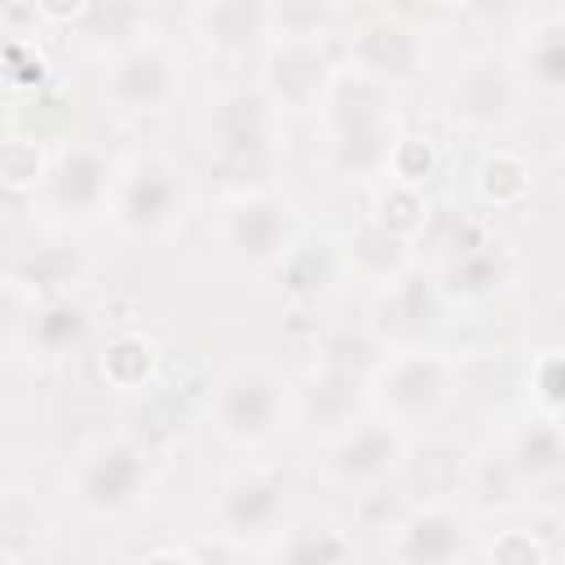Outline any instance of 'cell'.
Wrapping results in <instances>:
<instances>
[{
	"label": "cell",
	"mask_w": 565,
	"mask_h": 565,
	"mask_svg": "<svg viewBox=\"0 0 565 565\" xmlns=\"http://www.w3.org/2000/svg\"><path fill=\"white\" fill-rule=\"evenodd\" d=\"M225 243L247 265H274L291 247V207L269 190L238 194L225 207Z\"/></svg>",
	"instance_id": "obj_13"
},
{
	"label": "cell",
	"mask_w": 565,
	"mask_h": 565,
	"mask_svg": "<svg viewBox=\"0 0 565 565\" xmlns=\"http://www.w3.org/2000/svg\"><path fill=\"white\" fill-rule=\"evenodd\" d=\"M366 384L362 375H344V371H327V366H313V375L296 388V424L309 433V437H335L344 433L349 424H358L362 406H366Z\"/></svg>",
	"instance_id": "obj_15"
},
{
	"label": "cell",
	"mask_w": 565,
	"mask_h": 565,
	"mask_svg": "<svg viewBox=\"0 0 565 565\" xmlns=\"http://www.w3.org/2000/svg\"><path fill=\"white\" fill-rule=\"evenodd\" d=\"M331 79V53L322 40H274L260 62V93L274 110H313Z\"/></svg>",
	"instance_id": "obj_8"
},
{
	"label": "cell",
	"mask_w": 565,
	"mask_h": 565,
	"mask_svg": "<svg viewBox=\"0 0 565 565\" xmlns=\"http://www.w3.org/2000/svg\"><path fill=\"white\" fill-rule=\"evenodd\" d=\"M530 185H534V168L516 150H494L477 168V194L486 207H521L530 199Z\"/></svg>",
	"instance_id": "obj_24"
},
{
	"label": "cell",
	"mask_w": 565,
	"mask_h": 565,
	"mask_svg": "<svg viewBox=\"0 0 565 565\" xmlns=\"http://www.w3.org/2000/svg\"><path fill=\"white\" fill-rule=\"evenodd\" d=\"M530 388H534L543 415H561V402H565V393H561V349L539 353V362L530 366Z\"/></svg>",
	"instance_id": "obj_37"
},
{
	"label": "cell",
	"mask_w": 565,
	"mask_h": 565,
	"mask_svg": "<svg viewBox=\"0 0 565 565\" xmlns=\"http://www.w3.org/2000/svg\"><path fill=\"white\" fill-rule=\"evenodd\" d=\"M110 207L128 234H159L185 212V177L163 154H137L115 177Z\"/></svg>",
	"instance_id": "obj_3"
},
{
	"label": "cell",
	"mask_w": 565,
	"mask_h": 565,
	"mask_svg": "<svg viewBox=\"0 0 565 565\" xmlns=\"http://www.w3.org/2000/svg\"><path fill=\"white\" fill-rule=\"evenodd\" d=\"M84 335H88V309L79 300H71V296H53L31 322V344L40 353H49V358L71 353Z\"/></svg>",
	"instance_id": "obj_25"
},
{
	"label": "cell",
	"mask_w": 565,
	"mask_h": 565,
	"mask_svg": "<svg viewBox=\"0 0 565 565\" xmlns=\"http://www.w3.org/2000/svg\"><path fill=\"white\" fill-rule=\"evenodd\" d=\"M349 62L353 71L380 79V84H415L428 66V44L424 35L402 22V18H375L366 26H358V35L349 40Z\"/></svg>",
	"instance_id": "obj_11"
},
{
	"label": "cell",
	"mask_w": 565,
	"mask_h": 565,
	"mask_svg": "<svg viewBox=\"0 0 565 565\" xmlns=\"http://www.w3.org/2000/svg\"><path fill=\"white\" fill-rule=\"evenodd\" d=\"M274 556H282V561H353L358 547L331 521H300L296 530H287L278 539Z\"/></svg>",
	"instance_id": "obj_28"
},
{
	"label": "cell",
	"mask_w": 565,
	"mask_h": 565,
	"mask_svg": "<svg viewBox=\"0 0 565 565\" xmlns=\"http://www.w3.org/2000/svg\"><path fill=\"white\" fill-rule=\"evenodd\" d=\"M265 18L278 40H322L335 18V0H265Z\"/></svg>",
	"instance_id": "obj_30"
},
{
	"label": "cell",
	"mask_w": 565,
	"mask_h": 565,
	"mask_svg": "<svg viewBox=\"0 0 565 565\" xmlns=\"http://www.w3.org/2000/svg\"><path fill=\"white\" fill-rule=\"evenodd\" d=\"M366 388L393 424H419V419H433L450 402L455 371L441 353L419 344V349H397L393 358H384Z\"/></svg>",
	"instance_id": "obj_2"
},
{
	"label": "cell",
	"mask_w": 565,
	"mask_h": 565,
	"mask_svg": "<svg viewBox=\"0 0 565 565\" xmlns=\"http://www.w3.org/2000/svg\"><path fill=\"white\" fill-rule=\"evenodd\" d=\"M291 411L287 380L269 366H234L216 393V428L234 446L269 441Z\"/></svg>",
	"instance_id": "obj_4"
},
{
	"label": "cell",
	"mask_w": 565,
	"mask_h": 565,
	"mask_svg": "<svg viewBox=\"0 0 565 565\" xmlns=\"http://www.w3.org/2000/svg\"><path fill=\"white\" fill-rule=\"evenodd\" d=\"M322 115L331 128V163L344 177H375L397 141L393 88L362 71H331L322 93Z\"/></svg>",
	"instance_id": "obj_1"
},
{
	"label": "cell",
	"mask_w": 565,
	"mask_h": 565,
	"mask_svg": "<svg viewBox=\"0 0 565 565\" xmlns=\"http://www.w3.org/2000/svg\"><path fill=\"white\" fill-rule=\"evenodd\" d=\"M516 486H525V481L512 472L508 455H503V459H486V463H477V472H472V494H477L481 508H503V503H512Z\"/></svg>",
	"instance_id": "obj_36"
},
{
	"label": "cell",
	"mask_w": 565,
	"mask_h": 565,
	"mask_svg": "<svg viewBox=\"0 0 565 565\" xmlns=\"http://www.w3.org/2000/svg\"><path fill=\"white\" fill-rule=\"evenodd\" d=\"M150 486V463L137 441H102L84 455L75 472V499L93 516H115L132 508Z\"/></svg>",
	"instance_id": "obj_6"
},
{
	"label": "cell",
	"mask_w": 565,
	"mask_h": 565,
	"mask_svg": "<svg viewBox=\"0 0 565 565\" xmlns=\"http://www.w3.org/2000/svg\"><path fill=\"white\" fill-rule=\"evenodd\" d=\"M463 552H468V525L446 503H428L397 521V543H393L397 561L437 565V561H459Z\"/></svg>",
	"instance_id": "obj_17"
},
{
	"label": "cell",
	"mask_w": 565,
	"mask_h": 565,
	"mask_svg": "<svg viewBox=\"0 0 565 565\" xmlns=\"http://www.w3.org/2000/svg\"><path fill=\"white\" fill-rule=\"evenodd\" d=\"M207 146L230 168H252L274 150V106L252 84H230L207 102Z\"/></svg>",
	"instance_id": "obj_5"
},
{
	"label": "cell",
	"mask_w": 565,
	"mask_h": 565,
	"mask_svg": "<svg viewBox=\"0 0 565 565\" xmlns=\"http://www.w3.org/2000/svg\"><path fill=\"white\" fill-rule=\"evenodd\" d=\"M344 256H349V265L362 274V278H371V282H393L406 265H411V243L406 238H397V234H388L384 225H375L371 216L349 234V243H344Z\"/></svg>",
	"instance_id": "obj_21"
},
{
	"label": "cell",
	"mask_w": 565,
	"mask_h": 565,
	"mask_svg": "<svg viewBox=\"0 0 565 565\" xmlns=\"http://www.w3.org/2000/svg\"><path fill=\"white\" fill-rule=\"evenodd\" d=\"M384 358H388V344L371 327H335L318 340V366H327V371L371 380Z\"/></svg>",
	"instance_id": "obj_23"
},
{
	"label": "cell",
	"mask_w": 565,
	"mask_h": 565,
	"mask_svg": "<svg viewBox=\"0 0 565 565\" xmlns=\"http://www.w3.org/2000/svg\"><path fill=\"white\" fill-rule=\"evenodd\" d=\"M508 274H512L508 252L494 238H481V243L446 256L441 296H450V300H486L508 282Z\"/></svg>",
	"instance_id": "obj_18"
},
{
	"label": "cell",
	"mask_w": 565,
	"mask_h": 565,
	"mask_svg": "<svg viewBox=\"0 0 565 565\" xmlns=\"http://www.w3.org/2000/svg\"><path fill=\"white\" fill-rule=\"evenodd\" d=\"M97 366H102V380L115 393H141L154 380V371H159V349L141 331H124V335L106 340Z\"/></svg>",
	"instance_id": "obj_22"
},
{
	"label": "cell",
	"mask_w": 565,
	"mask_h": 565,
	"mask_svg": "<svg viewBox=\"0 0 565 565\" xmlns=\"http://www.w3.org/2000/svg\"><path fill=\"white\" fill-rule=\"evenodd\" d=\"M406 459V437L393 419H358L331 437L327 472L340 486H375Z\"/></svg>",
	"instance_id": "obj_12"
},
{
	"label": "cell",
	"mask_w": 565,
	"mask_h": 565,
	"mask_svg": "<svg viewBox=\"0 0 565 565\" xmlns=\"http://www.w3.org/2000/svg\"><path fill=\"white\" fill-rule=\"evenodd\" d=\"M486 556L499 561V565H547V561H552V547H547L543 534H534V525H530V530H499V534L490 539Z\"/></svg>",
	"instance_id": "obj_35"
},
{
	"label": "cell",
	"mask_w": 565,
	"mask_h": 565,
	"mask_svg": "<svg viewBox=\"0 0 565 565\" xmlns=\"http://www.w3.org/2000/svg\"><path fill=\"white\" fill-rule=\"evenodd\" d=\"M441 322V287L433 278H424L419 269H402L393 282H384L380 300H375V322L371 331L384 344L397 349H419Z\"/></svg>",
	"instance_id": "obj_10"
},
{
	"label": "cell",
	"mask_w": 565,
	"mask_h": 565,
	"mask_svg": "<svg viewBox=\"0 0 565 565\" xmlns=\"http://www.w3.org/2000/svg\"><path fill=\"white\" fill-rule=\"evenodd\" d=\"M35 9L44 22H79L88 0H35Z\"/></svg>",
	"instance_id": "obj_38"
},
{
	"label": "cell",
	"mask_w": 565,
	"mask_h": 565,
	"mask_svg": "<svg viewBox=\"0 0 565 565\" xmlns=\"http://www.w3.org/2000/svg\"><path fill=\"white\" fill-rule=\"evenodd\" d=\"M384 172L388 181H402V185H415L424 190L437 172H441V154L433 146V137H419V132H397L388 159H384Z\"/></svg>",
	"instance_id": "obj_31"
},
{
	"label": "cell",
	"mask_w": 565,
	"mask_h": 565,
	"mask_svg": "<svg viewBox=\"0 0 565 565\" xmlns=\"http://www.w3.org/2000/svg\"><path fill=\"white\" fill-rule=\"evenodd\" d=\"M278 265H282V287L296 300H318L331 287V278H335V260H331V247L322 238L287 247L278 256Z\"/></svg>",
	"instance_id": "obj_26"
},
{
	"label": "cell",
	"mask_w": 565,
	"mask_h": 565,
	"mask_svg": "<svg viewBox=\"0 0 565 565\" xmlns=\"http://www.w3.org/2000/svg\"><path fill=\"white\" fill-rule=\"evenodd\" d=\"M18 274L26 278V287H40V291L62 296L66 287H75V282H79V274H84V256H79V252H71V247H40L35 256H26V260H22V269H18Z\"/></svg>",
	"instance_id": "obj_33"
},
{
	"label": "cell",
	"mask_w": 565,
	"mask_h": 565,
	"mask_svg": "<svg viewBox=\"0 0 565 565\" xmlns=\"http://www.w3.org/2000/svg\"><path fill=\"white\" fill-rule=\"evenodd\" d=\"M525 79L547 97H556L565 88V26L556 18H547L543 26L530 31V40H525Z\"/></svg>",
	"instance_id": "obj_27"
},
{
	"label": "cell",
	"mask_w": 565,
	"mask_h": 565,
	"mask_svg": "<svg viewBox=\"0 0 565 565\" xmlns=\"http://www.w3.org/2000/svg\"><path fill=\"white\" fill-rule=\"evenodd\" d=\"M269 31L265 0H203L199 9V35L216 53H247Z\"/></svg>",
	"instance_id": "obj_19"
},
{
	"label": "cell",
	"mask_w": 565,
	"mask_h": 565,
	"mask_svg": "<svg viewBox=\"0 0 565 565\" xmlns=\"http://www.w3.org/2000/svg\"><path fill=\"white\" fill-rule=\"evenodd\" d=\"M516 102L521 75L494 53L468 57L450 84V115L468 128H503L516 115Z\"/></svg>",
	"instance_id": "obj_9"
},
{
	"label": "cell",
	"mask_w": 565,
	"mask_h": 565,
	"mask_svg": "<svg viewBox=\"0 0 565 565\" xmlns=\"http://www.w3.org/2000/svg\"><path fill=\"white\" fill-rule=\"evenodd\" d=\"M216 516L230 539L269 534L282 521V481L269 472H234L216 490Z\"/></svg>",
	"instance_id": "obj_16"
},
{
	"label": "cell",
	"mask_w": 565,
	"mask_h": 565,
	"mask_svg": "<svg viewBox=\"0 0 565 565\" xmlns=\"http://www.w3.org/2000/svg\"><path fill=\"white\" fill-rule=\"evenodd\" d=\"M49 172V154L35 137H9L0 141V185L9 190H31Z\"/></svg>",
	"instance_id": "obj_34"
},
{
	"label": "cell",
	"mask_w": 565,
	"mask_h": 565,
	"mask_svg": "<svg viewBox=\"0 0 565 565\" xmlns=\"http://www.w3.org/2000/svg\"><path fill=\"white\" fill-rule=\"evenodd\" d=\"M79 26L93 44H124L128 49V44H137L141 4L137 0H88Z\"/></svg>",
	"instance_id": "obj_32"
},
{
	"label": "cell",
	"mask_w": 565,
	"mask_h": 565,
	"mask_svg": "<svg viewBox=\"0 0 565 565\" xmlns=\"http://www.w3.org/2000/svg\"><path fill=\"white\" fill-rule=\"evenodd\" d=\"M146 561H199V552H190V547H150Z\"/></svg>",
	"instance_id": "obj_39"
},
{
	"label": "cell",
	"mask_w": 565,
	"mask_h": 565,
	"mask_svg": "<svg viewBox=\"0 0 565 565\" xmlns=\"http://www.w3.org/2000/svg\"><path fill=\"white\" fill-rule=\"evenodd\" d=\"M110 185H115V172H110L106 154L93 146L62 150L57 163H49V172H44L49 207L71 221H93L110 203Z\"/></svg>",
	"instance_id": "obj_14"
},
{
	"label": "cell",
	"mask_w": 565,
	"mask_h": 565,
	"mask_svg": "<svg viewBox=\"0 0 565 565\" xmlns=\"http://www.w3.org/2000/svg\"><path fill=\"white\" fill-rule=\"evenodd\" d=\"M508 463L521 481H556L565 463V441H561V415L530 419L508 450Z\"/></svg>",
	"instance_id": "obj_20"
},
{
	"label": "cell",
	"mask_w": 565,
	"mask_h": 565,
	"mask_svg": "<svg viewBox=\"0 0 565 565\" xmlns=\"http://www.w3.org/2000/svg\"><path fill=\"white\" fill-rule=\"evenodd\" d=\"M428 216H433V207H428L424 190L402 185V181H384V190L375 194V212H371L375 225H384L388 234H397L406 243L419 238V230L428 225Z\"/></svg>",
	"instance_id": "obj_29"
},
{
	"label": "cell",
	"mask_w": 565,
	"mask_h": 565,
	"mask_svg": "<svg viewBox=\"0 0 565 565\" xmlns=\"http://www.w3.org/2000/svg\"><path fill=\"white\" fill-rule=\"evenodd\" d=\"M181 88V53L163 40H137L119 49L106 75V97L119 110H159Z\"/></svg>",
	"instance_id": "obj_7"
}]
</instances>
